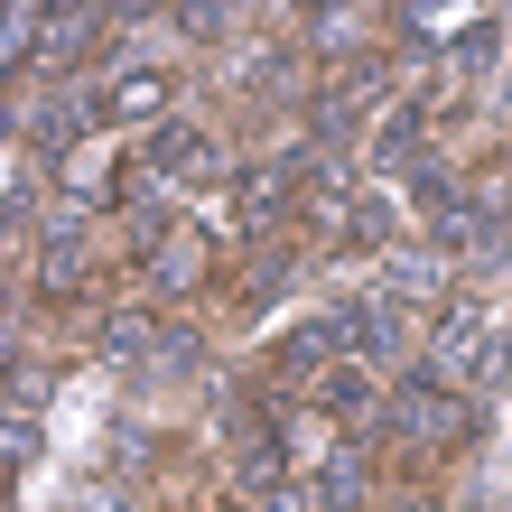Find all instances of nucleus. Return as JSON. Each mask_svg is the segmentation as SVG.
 Here are the masks:
<instances>
[{
	"label": "nucleus",
	"instance_id": "1",
	"mask_svg": "<svg viewBox=\"0 0 512 512\" xmlns=\"http://www.w3.org/2000/svg\"><path fill=\"white\" fill-rule=\"evenodd\" d=\"M475 345H485V336H475V317H447V336H438V364H475Z\"/></svg>",
	"mask_w": 512,
	"mask_h": 512
}]
</instances>
